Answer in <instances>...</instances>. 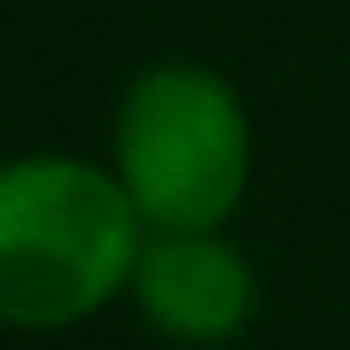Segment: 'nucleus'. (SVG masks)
I'll list each match as a JSON object with an SVG mask.
<instances>
[{"label":"nucleus","instance_id":"obj_1","mask_svg":"<svg viewBox=\"0 0 350 350\" xmlns=\"http://www.w3.org/2000/svg\"><path fill=\"white\" fill-rule=\"evenodd\" d=\"M144 213L124 179L76 151H28L0 172V316L21 336L83 329L131 295Z\"/></svg>","mask_w":350,"mask_h":350},{"label":"nucleus","instance_id":"obj_3","mask_svg":"<svg viewBox=\"0 0 350 350\" xmlns=\"http://www.w3.org/2000/svg\"><path fill=\"white\" fill-rule=\"evenodd\" d=\"M131 302L151 336L186 343V350H220L254 323L261 282H254L247 247L227 234H151Z\"/></svg>","mask_w":350,"mask_h":350},{"label":"nucleus","instance_id":"obj_2","mask_svg":"<svg viewBox=\"0 0 350 350\" xmlns=\"http://www.w3.org/2000/svg\"><path fill=\"white\" fill-rule=\"evenodd\" d=\"M110 172L151 234H227L254 179L241 90L206 62H151L117 96Z\"/></svg>","mask_w":350,"mask_h":350}]
</instances>
